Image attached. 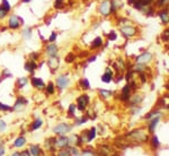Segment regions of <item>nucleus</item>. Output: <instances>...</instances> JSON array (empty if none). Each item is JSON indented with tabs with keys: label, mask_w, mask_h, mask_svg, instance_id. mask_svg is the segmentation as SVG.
Returning <instances> with one entry per match:
<instances>
[{
	"label": "nucleus",
	"mask_w": 169,
	"mask_h": 156,
	"mask_svg": "<svg viewBox=\"0 0 169 156\" xmlns=\"http://www.w3.org/2000/svg\"><path fill=\"white\" fill-rule=\"evenodd\" d=\"M158 122H159V118H154V119L151 120L150 126H149V129H150V131H151V132L154 131V128H156V126L158 125Z\"/></svg>",
	"instance_id": "13"
},
{
	"label": "nucleus",
	"mask_w": 169,
	"mask_h": 156,
	"mask_svg": "<svg viewBox=\"0 0 169 156\" xmlns=\"http://www.w3.org/2000/svg\"><path fill=\"white\" fill-rule=\"evenodd\" d=\"M36 63L35 62H33V61H30V63H26V70H28L30 73H33L35 69H36Z\"/></svg>",
	"instance_id": "14"
},
{
	"label": "nucleus",
	"mask_w": 169,
	"mask_h": 156,
	"mask_svg": "<svg viewBox=\"0 0 169 156\" xmlns=\"http://www.w3.org/2000/svg\"><path fill=\"white\" fill-rule=\"evenodd\" d=\"M57 85H58L59 88H66V86L69 85V79H68V77L64 76V75L58 77V78H57Z\"/></svg>",
	"instance_id": "3"
},
{
	"label": "nucleus",
	"mask_w": 169,
	"mask_h": 156,
	"mask_svg": "<svg viewBox=\"0 0 169 156\" xmlns=\"http://www.w3.org/2000/svg\"><path fill=\"white\" fill-rule=\"evenodd\" d=\"M21 23H22V19H21V18H18L17 16H11V17L9 18V27H11V28H18V26H19Z\"/></svg>",
	"instance_id": "6"
},
{
	"label": "nucleus",
	"mask_w": 169,
	"mask_h": 156,
	"mask_svg": "<svg viewBox=\"0 0 169 156\" xmlns=\"http://www.w3.org/2000/svg\"><path fill=\"white\" fill-rule=\"evenodd\" d=\"M86 121H87V119H86V118H83V119H80L79 121H78V122H77V125H81V123H85Z\"/></svg>",
	"instance_id": "38"
},
{
	"label": "nucleus",
	"mask_w": 169,
	"mask_h": 156,
	"mask_svg": "<svg viewBox=\"0 0 169 156\" xmlns=\"http://www.w3.org/2000/svg\"><path fill=\"white\" fill-rule=\"evenodd\" d=\"M42 123H43V121L41 119H37L34 121V123L32 125V131H34V130H36V129H38L40 127L42 126Z\"/></svg>",
	"instance_id": "15"
},
{
	"label": "nucleus",
	"mask_w": 169,
	"mask_h": 156,
	"mask_svg": "<svg viewBox=\"0 0 169 156\" xmlns=\"http://www.w3.org/2000/svg\"><path fill=\"white\" fill-rule=\"evenodd\" d=\"M32 84H33L35 87H37V88L40 89H42L44 87V83H43L42 79H40V78H33V79H32Z\"/></svg>",
	"instance_id": "11"
},
{
	"label": "nucleus",
	"mask_w": 169,
	"mask_h": 156,
	"mask_svg": "<svg viewBox=\"0 0 169 156\" xmlns=\"http://www.w3.org/2000/svg\"><path fill=\"white\" fill-rule=\"evenodd\" d=\"M159 15H160V17H161L162 22L168 23V11H167V10H163V11H161Z\"/></svg>",
	"instance_id": "18"
},
{
	"label": "nucleus",
	"mask_w": 169,
	"mask_h": 156,
	"mask_svg": "<svg viewBox=\"0 0 169 156\" xmlns=\"http://www.w3.org/2000/svg\"><path fill=\"white\" fill-rule=\"evenodd\" d=\"M24 36H25V38H30V28H26V30L24 31Z\"/></svg>",
	"instance_id": "28"
},
{
	"label": "nucleus",
	"mask_w": 169,
	"mask_h": 156,
	"mask_svg": "<svg viewBox=\"0 0 169 156\" xmlns=\"http://www.w3.org/2000/svg\"><path fill=\"white\" fill-rule=\"evenodd\" d=\"M81 84H82V87H85V88H89V82L86 79V78L81 80Z\"/></svg>",
	"instance_id": "29"
},
{
	"label": "nucleus",
	"mask_w": 169,
	"mask_h": 156,
	"mask_svg": "<svg viewBox=\"0 0 169 156\" xmlns=\"http://www.w3.org/2000/svg\"><path fill=\"white\" fill-rule=\"evenodd\" d=\"M112 78H113V74H112V71H110V69H107L106 73L102 76V80L105 83H110L112 80Z\"/></svg>",
	"instance_id": "10"
},
{
	"label": "nucleus",
	"mask_w": 169,
	"mask_h": 156,
	"mask_svg": "<svg viewBox=\"0 0 169 156\" xmlns=\"http://www.w3.org/2000/svg\"><path fill=\"white\" fill-rule=\"evenodd\" d=\"M88 101L89 98L87 95H82L78 98V103H79V110H85V108H86V105L88 104Z\"/></svg>",
	"instance_id": "7"
},
{
	"label": "nucleus",
	"mask_w": 169,
	"mask_h": 156,
	"mask_svg": "<svg viewBox=\"0 0 169 156\" xmlns=\"http://www.w3.org/2000/svg\"><path fill=\"white\" fill-rule=\"evenodd\" d=\"M6 128H7L6 122H5L4 120H0V132H1V131H5V130H6Z\"/></svg>",
	"instance_id": "24"
},
{
	"label": "nucleus",
	"mask_w": 169,
	"mask_h": 156,
	"mask_svg": "<svg viewBox=\"0 0 169 156\" xmlns=\"http://www.w3.org/2000/svg\"><path fill=\"white\" fill-rule=\"evenodd\" d=\"M11 108L10 106H8V105H5V104L0 103V110H2V111H9Z\"/></svg>",
	"instance_id": "26"
},
{
	"label": "nucleus",
	"mask_w": 169,
	"mask_h": 156,
	"mask_svg": "<svg viewBox=\"0 0 169 156\" xmlns=\"http://www.w3.org/2000/svg\"><path fill=\"white\" fill-rule=\"evenodd\" d=\"M69 142H70V139L66 138V137H61V138H58L57 140L54 141L55 146H57V147H60V148H63V147L68 146Z\"/></svg>",
	"instance_id": "5"
},
{
	"label": "nucleus",
	"mask_w": 169,
	"mask_h": 156,
	"mask_svg": "<svg viewBox=\"0 0 169 156\" xmlns=\"http://www.w3.org/2000/svg\"><path fill=\"white\" fill-rule=\"evenodd\" d=\"M30 153H32V155H38V154L41 153L40 147H38V146H32V147H30Z\"/></svg>",
	"instance_id": "20"
},
{
	"label": "nucleus",
	"mask_w": 169,
	"mask_h": 156,
	"mask_svg": "<svg viewBox=\"0 0 169 156\" xmlns=\"http://www.w3.org/2000/svg\"><path fill=\"white\" fill-rule=\"evenodd\" d=\"M47 93H49V94H53V93H54L53 84H49V85H47Z\"/></svg>",
	"instance_id": "27"
},
{
	"label": "nucleus",
	"mask_w": 169,
	"mask_h": 156,
	"mask_svg": "<svg viewBox=\"0 0 169 156\" xmlns=\"http://www.w3.org/2000/svg\"><path fill=\"white\" fill-rule=\"evenodd\" d=\"M135 1H138V0H130L129 2H130V4H133V2H135Z\"/></svg>",
	"instance_id": "42"
},
{
	"label": "nucleus",
	"mask_w": 169,
	"mask_h": 156,
	"mask_svg": "<svg viewBox=\"0 0 169 156\" xmlns=\"http://www.w3.org/2000/svg\"><path fill=\"white\" fill-rule=\"evenodd\" d=\"M153 145L154 146H159V140L157 137H153Z\"/></svg>",
	"instance_id": "36"
},
{
	"label": "nucleus",
	"mask_w": 169,
	"mask_h": 156,
	"mask_svg": "<svg viewBox=\"0 0 169 156\" xmlns=\"http://www.w3.org/2000/svg\"><path fill=\"white\" fill-rule=\"evenodd\" d=\"M71 130V127L69 125H66V123H61L59 126H57L54 128V132L59 135H64L66 132H69Z\"/></svg>",
	"instance_id": "1"
},
{
	"label": "nucleus",
	"mask_w": 169,
	"mask_h": 156,
	"mask_svg": "<svg viewBox=\"0 0 169 156\" xmlns=\"http://www.w3.org/2000/svg\"><path fill=\"white\" fill-rule=\"evenodd\" d=\"M99 11H100V14H103L104 16L108 15L110 11V1L105 0L104 2H102L100 7H99Z\"/></svg>",
	"instance_id": "2"
},
{
	"label": "nucleus",
	"mask_w": 169,
	"mask_h": 156,
	"mask_svg": "<svg viewBox=\"0 0 169 156\" xmlns=\"http://www.w3.org/2000/svg\"><path fill=\"white\" fill-rule=\"evenodd\" d=\"M74 111H76V106H74V104H71L70 108H69V112H70V114H74Z\"/></svg>",
	"instance_id": "32"
},
{
	"label": "nucleus",
	"mask_w": 169,
	"mask_h": 156,
	"mask_svg": "<svg viewBox=\"0 0 169 156\" xmlns=\"http://www.w3.org/2000/svg\"><path fill=\"white\" fill-rule=\"evenodd\" d=\"M25 102H24V100H18L17 102H16V105H15V110H19V109H22L23 108V105H25Z\"/></svg>",
	"instance_id": "21"
},
{
	"label": "nucleus",
	"mask_w": 169,
	"mask_h": 156,
	"mask_svg": "<svg viewBox=\"0 0 169 156\" xmlns=\"http://www.w3.org/2000/svg\"><path fill=\"white\" fill-rule=\"evenodd\" d=\"M122 33L125 34L126 36H132L135 34V28L132 26H124V27H122Z\"/></svg>",
	"instance_id": "8"
},
{
	"label": "nucleus",
	"mask_w": 169,
	"mask_h": 156,
	"mask_svg": "<svg viewBox=\"0 0 169 156\" xmlns=\"http://www.w3.org/2000/svg\"><path fill=\"white\" fill-rule=\"evenodd\" d=\"M165 2L167 4V2H168V0H159V5H160V6L165 5Z\"/></svg>",
	"instance_id": "39"
},
{
	"label": "nucleus",
	"mask_w": 169,
	"mask_h": 156,
	"mask_svg": "<svg viewBox=\"0 0 169 156\" xmlns=\"http://www.w3.org/2000/svg\"><path fill=\"white\" fill-rule=\"evenodd\" d=\"M95 137H96V129H95V128H93V129H90V130H89L88 137H87V140H88V141L93 140Z\"/></svg>",
	"instance_id": "16"
},
{
	"label": "nucleus",
	"mask_w": 169,
	"mask_h": 156,
	"mask_svg": "<svg viewBox=\"0 0 169 156\" xmlns=\"http://www.w3.org/2000/svg\"><path fill=\"white\" fill-rule=\"evenodd\" d=\"M25 144H26V140H25L24 137H18L15 140V142H14V145H15L16 147H23Z\"/></svg>",
	"instance_id": "12"
},
{
	"label": "nucleus",
	"mask_w": 169,
	"mask_h": 156,
	"mask_svg": "<svg viewBox=\"0 0 169 156\" xmlns=\"http://www.w3.org/2000/svg\"><path fill=\"white\" fill-rule=\"evenodd\" d=\"M82 154H85V155H93L91 152H82Z\"/></svg>",
	"instance_id": "40"
},
{
	"label": "nucleus",
	"mask_w": 169,
	"mask_h": 156,
	"mask_svg": "<svg viewBox=\"0 0 169 156\" xmlns=\"http://www.w3.org/2000/svg\"><path fill=\"white\" fill-rule=\"evenodd\" d=\"M99 93H100V95H103V96L105 97H108L112 95V92H110V90H105V89H100Z\"/></svg>",
	"instance_id": "23"
},
{
	"label": "nucleus",
	"mask_w": 169,
	"mask_h": 156,
	"mask_svg": "<svg viewBox=\"0 0 169 156\" xmlns=\"http://www.w3.org/2000/svg\"><path fill=\"white\" fill-rule=\"evenodd\" d=\"M108 37H110V40L114 41V40H116V34H115L114 32H110V34L108 35Z\"/></svg>",
	"instance_id": "31"
},
{
	"label": "nucleus",
	"mask_w": 169,
	"mask_h": 156,
	"mask_svg": "<svg viewBox=\"0 0 169 156\" xmlns=\"http://www.w3.org/2000/svg\"><path fill=\"white\" fill-rule=\"evenodd\" d=\"M151 58H152L151 53L144 52V53H142L141 56H139V57L136 58V62H139V63H147V62H149V61L151 60Z\"/></svg>",
	"instance_id": "4"
},
{
	"label": "nucleus",
	"mask_w": 169,
	"mask_h": 156,
	"mask_svg": "<svg viewBox=\"0 0 169 156\" xmlns=\"http://www.w3.org/2000/svg\"><path fill=\"white\" fill-rule=\"evenodd\" d=\"M46 51H47V53H49V56H51V57H55V56H57V52H58V48H57V45L50 44L47 48H46Z\"/></svg>",
	"instance_id": "9"
},
{
	"label": "nucleus",
	"mask_w": 169,
	"mask_h": 156,
	"mask_svg": "<svg viewBox=\"0 0 169 156\" xmlns=\"http://www.w3.org/2000/svg\"><path fill=\"white\" fill-rule=\"evenodd\" d=\"M21 155H30V152H23L21 153Z\"/></svg>",
	"instance_id": "41"
},
{
	"label": "nucleus",
	"mask_w": 169,
	"mask_h": 156,
	"mask_svg": "<svg viewBox=\"0 0 169 156\" xmlns=\"http://www.w3.org/2000/svg\"><path fill=\"white\" fill-rule=\"evenodd\" d=\"M1 7L4 8L6 11H9V10H10V5H9L8 0H2V6H1Z\"/></svg>",
	"instance_id": "22"
},
{
	"label": "nucleus",
	"mask_w": 169,
	"mask_h": 156,
	"mask_svg": "<svg viewBox=\"0 0 169 156\" xmlns=\"http://www.w3.org/2000/svg\"><path fill=\"white\" fill-rule=\"evenodd\" d=\"M55 38H57V33H52V35L50 36V40H49V41L53 42V41H55Z\"/></svg>",
	"instance_id": "33"
},
{
	"label": "nucleus",
	"mask_w": 169,
	"mask_h": 156,
	"mask_svg": "<svg viewBox=\"0 0 169 156\" xmlns=\"http://www.w3.org/2000/svg\"><path fill=\"white\" fill-rule=\"evenodd\" d=\"M102 44H103V40L100 37H97L95 41L93 42V48H99Z\"/></svg>",
	"instance_id": "19"
},
{
	"label": "nucleus",
	"mask_w": 169,
	"mask_h": 156,
	"mask_svg": "<svg viewBox=\"0 0 169 156\" xmlns=\"http://www.w3.org/2000/svg\"><path fill=\"white\" fill-rule=\"evenodd\" d=\"M18 84H19V86H21V87H23V86H25V85L27 84V79L23 77V78H21V79L18 80Z\"/></svg>",
	"instance_id": "25"
},
{
	"label": "nucleus",
	"mask_w": 169,
	"mask_h": 156,
	"mask_svg": "<svg viewBox=\"0 0 169 156\" xmlns=\"http://www.w3.org/2000/svg\"><path fill=\"white\" fill-rule=\"evenodd\" d=\"M70 154H72V155H78L79 153H78V150L76 148H71V150H70Z\"/></svg>",
	"instance_id": "35"
},
{
	"label": "nucleus",
	"mask_w": 169,
	"mask_h": 156,
	"mask_svg": "<svg viewBox=\"0 0 169 156\" xmlns=\"http://www.w3.org/2000/svg\"><path fill=\"white\" fill-rule=\"evenodd\" d=\"M24 2H28V1H30V0H23Z\"/></svg>",
	"instance_id": "43"
},
{
	"label": "nucleus",
	"mask_w": 169,
	"mask_h": 156,
	"mask_svg": "<svg viewBox=\"0 0 169 156\" xmlns=\"http://www.w3.org/2000/svg\"><path fill=\"white\" fill-rule=\"evenodd\" d=\"M6 15H7V11H6V10H5L2 7H0V19H1V18H4Z\"/></svg>",
	"instance_id": "30"
},
{
	"label": "nucleus",
	"mask_w": 169,
	"mask_h": 156,
	"mask_svg": "<svg viewBox=\"0 0 169 156\" xmlns=\"http://www.w3.org/2000/svg\"><path fill=\"white\" fill-rule=\"evenodd\" d=\"M59 155H70V152H66V150H63V152H60Z\"/></svg>",
	"instance_id": "37"
},
{
	"label": "nucleus",
	"mask_w": 169,
	"mask_h": 156,
	"mask_svg": "<svg viewBox=\"0 0 169 156\" xmlns=\"http://www.w3.org/2000/svg\"><path fill=\"white\" fill-rule=\"evenodd\" d=\"M130 90H131V88H130V86H129V85H126V86H124V87H123V90H122V94H123V98H126V97H129Z\"/></svg>",
	"instance_id": "17"
},
{
	"label": "nucleus",
	"mask_w": 169,
	"mask_h": 156,
	"mask_svg": "<svg viewBox=\"0 0 169 156\" xmlns=\"http://www.w3.org/2000/svg\"><path fill=\"white\" fill-rule=\"evenodd\" d=\"M4 154H5V148H4V146H2V144L0 141V155H4Z\"/></svg>",
	"instance_id": "34"
}]
</instances>
